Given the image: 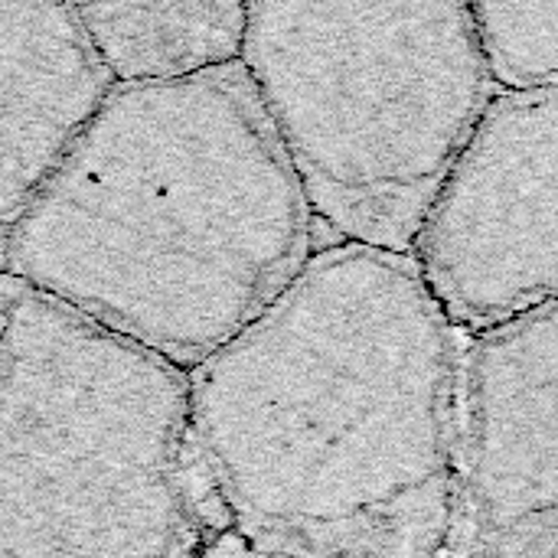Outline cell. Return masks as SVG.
Returning a JSON list of instances; mask_svg holds the SVG:
<instances>
[{
    "label": "cell",
    "instance_id": "obj_7",
    "mask_svg": "<svg viewBox=\"0 0 558 558\" xmlns=\"http://www.w3.org/2000/svg\"><path fill=\"white\" fill-rule=\"evenodd\" d=\"M111 92L75 7L0 3V235Z\"/></svg>",
    "mask_w": 558,
    "mask_h": 558
},
{
    "label": "cell",
    "instance_id": "obj_8",
    "mask_svg": "<svg viewBox=\"0 0 558 558\" xmlns=\"http://www.w3.org/2000/svg\"><path fill=\"white\" fill-rule=\"evenodd\" d=\"M75 16L111 88H121L242 62L248 3H82Z\"/></svg>",
    "mask_w": 558,
    "mask_h": 558
},
{
    "label": "cell",
    "instance_id": "obj_6",
    "mask_svg": "<svg viewBox=\"0 0 558 558\" xmlns=\"http://www.w3.org/2000/svg\"><path fill=\"white\" fill-rule=\"evenodd\" d=\"M435 558H558V301L461 340L454 500Z\"/></svg>",
    "mask_w": 558,
    "mask_h": 558
},
{
    "label": "cell",
    "instance_id": "obj_4",
    "mask_svg": "<svg viewBox=\"0 0 558 558\" xmlns=\"http://www.w3.org/2000/svg\"><path fill=\"white\" fill-rule=\"evenodd\" d=\"M190 376L0 275V558H203Z\"/></svg>",
    "mask_w": 558,
    "mask_h": 558
},
{
    "label": "cell",
    "instance_id": "obj_9",
    "mask_svg": "<svg viewBox=\"0 0 558 558\" xmlns=\"http://www.w3.org/2000/svg\"><path fill=\"white\" fill-rule=\"evenodd\" d=\"M497 92L558 88V3H471Z\"/></svg>",
    "mask_w": 558,
    "mask_h": 558
},
{
    "label": "cell",
    "instance_id": "obj_3",
    "mask_svg": "<svg viewBox=\"0 0 558 558\" xmlns=\"http://www.w3.org/2000/svg\"><path fill=\"white\" fill-rule=\"evenodd\" d=\"M242 65L327 245L412 255L494 82L471 3H248Z\"/></svg>",
    "mask_w": 558,
    "mask_h": 558
},
{
    "label": "cell",
    "instance_id": "obj_2",
    "mask_svg": "<svg viewBox=\"0 0 558 558\" xmlns=\"http://www.w3.org/2000/svg\"><path fill=\"white\" fill-rule=\"evenodd\" d=\"M317 222L242 62L105 95L0 275L193 373L307 268Z\"/></svg>",
    "mask_w": 558,
    "mask_h": 558
},
{
    "label": "cell",
    "instance_id": "obj_5",
    "mask_svg": "<svg viewBox=\"0 0 558 558\" xmlns=\"http://www.w3.org/2000/svg\"><path fill=\"white\" fill-rule=\"evenodd\" d=\"M412 262L464 337L558 301V88L494 92Z\"/></svg>",
    "mask_w": 558,
    "mask_h": 558
},
{
    "label": "cell",
    "instance_id": "obj_1",
    "mask_svg": "<svg viewBox=\"0 0 558 558\" xmlns=\"http://www.w3.org/2000/svg\"><path fill=\"white\" fill-rule=\"evenodd\" d=\"M458 327L412 255L320 245L190 373L209 510L255 558H435L451 523Z\"/></svg>",
    "mask_w": 558,
    "mask_h": 558
}]
</instances>
